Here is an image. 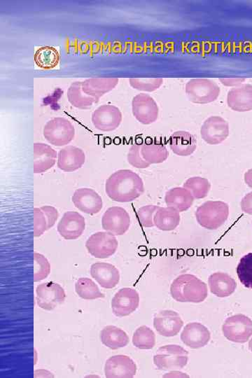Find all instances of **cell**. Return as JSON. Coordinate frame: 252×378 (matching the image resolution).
I'll use <instances>...</instances> for the list:
<instances>
[{"label":"cell","mask_w":252,"mask_h":378,"mask_svg":"<svg viewBox=\"0 0 252 378\" xmlns=\"http://www.w3.org/2000/svg\"><path fill=\"white\" fill-rule=\"evenodd\" d=\"M141 154L144 160L150 165L162 163L169 156L166 147L162 143L156 142L142 144Z\"/></svg>","instance_id":"obj_31"},{"label":"cell","mask_w":252,"mask_h":378,"mask_svg":"<svg viewBox=\"0 0 252 378\" xmlns=\"http://www.w3.org/2000/svg\"><path fill=\"white\" fill-rule=\"evenodd\" d=\"M224 336L230 341L246 343L252 336V321L244 315H235L226 320L222 326Z\"/></svg>","instance_id":"obj_7"},{"label":"cell","mask_w":252,"mask_h":378,"mask_svg":"<svg viewBox=\"0 0 252 378\" xmlns=\"http://www.w3.org/2000/svg\"><path fill=\"white\" fill-rule=\"evenodd\" d=\"M137 372V365L129 356L115 355L109 358L105 365L106 377L108 378H132Z\"/></svg>","instance_id":"obj_17"},{"label":"cell","mask_w":252,"mask_h":378,"mask_svg":"<svg viewBox=\"0 0 252 378\" xmlns=\"http://www.w3.org/2000/svg\"><path fill=\"white\" fill-rule=\"evenodd\" d=\"M229 133L228 123L217 116L210 117L206 120L201 129L202 138L211 145L222 143L227 139Z\"/></svg>","instance_id":"obj_15"},{"label":"cell","mask_w":252,"mask_h":378,"mask_svg":"<svg viewBox=\"0 0 252 378\" xmlns=\"http://www.w3.org/2000/svg\"><path fill=\"white\" fill-rule=\"evenodd\" d=\"M86 161L84 151L74 146H67L62 149L58 155V167L66 172H72L80 169Z\"/></svg>","instance_id":"obj_22"},{"label":"cell","mask_w":252,"mask_h":378,"mask_svg":"<svg viewBox=\"0 0 252 378\" xmlns=\"http://www.w3.org/2000/svg\"><path fill=\"white\" fill-rule=\"evenodd\" d=\"M186 93L189 100L195 104H208L215 101L220 94V88L213 81L198 78L188 81Z\"/></svg>","instance_id":"obj_5"},{"label":"cell","mask_w":252,"mask_h":378,"mask_svg":"<svg viewBox=\"0 0 252 378\" xmlns=\"http://www.w3.org/2000/svg\"><path fill=\"white\" fill-rule=\"evenodd\" d=\"M103 229L114 236H123L131 227V217L128 212L121 207H112L103 215Z\"/></svg>","instance_id":"obj_13"},{"label":"cell","mask_w":252,"mask_h":378,"mask_svg":"<svg viewBox=\"0 0 252 378\" xmlns=\"http://www.w3.org/2000/svg\"><path fill=\"white\" fill-rule=\"evenodd\" d=\"M75 292L76 295L84 300H96L105 298L96 284L87 277L79 278L75 283Z\"/></svg>","instance_id":"obj_32"},{"label":"cell","mask_w":252,"mask_h":378,"mask_svg":"<svg viewBox=\"0 0 252 378\" xmlns=\"http://www.w3.org/2000/svg\"><path fill=\"white\" fill-rule=\"evenodd\" d=\"M184 322L180 315L174 311H160L155 315L153 327L159 335L164 337H174L180 332Z\"/></svg>","instance_id":"obj_14"},{"label":"cell","mask_w":252,"mask_h":378,"mask_svg":"<svg viewBox=\"0 0 252 378\" xmlns=\"http://www.w3.org/2000/svg\"><path fill=\"white\" fill-rule=\"evenodd\" d=\"M244 179L246 184L252 188V168L245 172Z\"/></svg>","instance_id":"obj_45"},{"label":"cell","mask_w":252,"mask_h":378,"mask_svg":"<svg viewBox=\"0 0 252 378\" xmlns=\"http://www.w3.org/2000/svg\"><path fill=\"white\" fill-rule=\"evenodd\" d=\"M140 295L131 288L121 289L112 300L113 313L118 318H124L133 313L139 307Z\"/></svg>","instance_id":"obj_16"},{"label":"cell","mask_w":252,"mask_h":378,"mask_svg":"<svg viewBox=\"0 0 252 378\" xmlns=\"http://www.w3.org/2000/svg\"><path fill=\"white\" fill-rule=\"evenodd\" d=\"M180 213L176 210L167 207L160 208L154 215L155 227L162 231H171L177 229L181 221Z\"/></svg>","instance_id":"obj_28"},{"label":"cell","mask_w":252,"mask_h":378,"mask_svg":"<svg viewBox=\"0 0 252 378\" xmlns=\"http://www.w3.org/2000/svg\"><path fill=\"white\" fill-rule=\"evenodd\" d=\"M72 201L78 211L90 215L99 213L103 208L101 197L92 188L77 189L72 196Z\"/></svg>","instance_id":"obj_11"},{"label":"cell","mask_w":252,"mask_h":378,"mask_svg":"<svg viewBox=\"0 0 252 378\" xmlns=\"http://www.w3.org/2000/svg\"><path fill=\"white\" fill-rule=\"evenodd\" d=\"M198 223L204 229L217 230L222 227L229 216V206L222 202H207L196 212Z\"/></svg>","instance_id":"obj_3"},{"label":"cell","mask_w":252,"mask_h":378,"mask_svg":"<svg viewBox=\"0 0 252 378\" xmlns=\"http://www.w3.org/2000/svg\"><path fill=\"white\" fill-rule=\"evenodd\" d=\"M34 281L37 282L46 279L50 274L51 265L48 259L42 254L34 253Z\"/></svg>","instance_id":"obj_38"},{"label":"cell","mask_w":252,"mask_h":378,"mask_svg":"<svg viewBox=\"0 0 252 378\" xmlns=\"http://www.w3.org/2000/svg\"><path fill=\"white\" fill-rule=\"evenodd\" d=\"M141 147L142 145H133L128 151L127 159L129 164L132 166L139 169H144L149 167L150 164L142 158Z\"/></svg>","instance_id":"obj_40"},{"label":"cell","mask_w":252,"mask_h":378,"mask_svg":"<svg viewBox=\"0 0 252 378\" xmlns=\"http://www.w3.org/2000/svg\"><path fill=\"white\" fill-rule=\"evenodd\" d=\"M153 360L160 370L183 369L188 363L189 352L178 345H164L158 349Z\"/></svg>","instance_id":"obj_4"},{"label":"cell","mask_w":252,"mask_h":378,"mask_svg":"<svg viewBox=\"0 0 252 378\" xmlns=\"http://www.w3.org/2000/svg\"><path fill=\"white\" fill-rule=\"evenodd\" d=\"M67 96L69 104L79 110L90 109L94 104L99 102L83 91L82 81L72 83L67 90Z\"/></svg>","instance_id":"obj_29"},{"label":"cell","mask_w":252,"mask_h":378,"mask_svg":"<svg viewBox=\"0 0 252 378\" xmlns=\"http://www.w3.org/2000/svg\"><path fill=\"white\" fill-rule=\"evenodd\" d=\"M251 224H252V220H251Z\"/></svg>","instance_id":"obj_47"},{"label":"cell","mask_w":252,"mask_h":378,"mask_svg":"<svg viewBox=\"0 0 252 378\" xmlns=\"http://www.w3.org/2000/svg\"><path fill=\"white\" fill-rule=\"evenodd\" d=\"M208 284L212 294L219 298L231 296L237 288L235 280L225 272H215L208 279Z\"/></svg>","instance_id":"obj_24"},{"label":"cell","mask_w":252,"mask_h":378,"mask_svg":"<svg viewBox=\"0 0 252 378\" xmlns=\"http://www.w3.org/2000/svg\"><path fill=\"white\" fill-rule=\"evenodd\" d=\"M102 343L111 350L125 347L129 343V337L121 329L115 326H107L101 332Z\"/></svg>","instance_id":"obj_30"},{"label":"cell","mask_w":252,"mask_h":378,"mask_svg":"<svg viewBox=\"0 0 252 378\" xmlns=\"http://www.w3.org/2000/svg\"><path fill=\"white\" fill-rule=\"evenodd\" d=\"M159 207L156 206H146L140 208L137 213L138 221L144 228L153 227V217Z\"/></svg>","instance_id":"obj_39"},{"label":"cell","mask_w":252,"mask_h":378,"mask_svg":"<svg viewBox=\"0 0 252 378\" xmlns=\"http://www.w3.org/2000/svg\"><path fill=\"white\" fill-rule=\"evenodd\" d=\"M106 192L114 202L129 203L144 193V185L137 173L131 170H119L107 179Z\"/></svg>","instance_id":"obj_1"},{"label":"cell","mask_w":252,"mask_h":378,"mask_svg":"<svg viewBox=\"0 0 252 378\" xmlns=\"http://www.w3.org/2000/svg\"><path fill=\"white\" fill-rule=\"evenodd\" d=\"M130 85L137 90L153 92L163 83L162 78H131Z\"/></svg>","instance_id":"obj_37"},{"label":"cell","mask_w":252,"mask_h":378,"mask_svg":"<svg viewBox=\"0 0 252 378\" xmlns=\"http://www.w3.org/2000/svg\"><path fill=\"white\" fill-rule=\"evenodd\" d=\"M41 210L43 211L47 217L48 222V230H49L56 224L59 217L58 211L56 210V208L49 206H42Z\"/></svg>","instance_id":"obj_42"},{"label":"cell","mask_w":252,"mask_h":378,"mask_svg":"<svg viewBox=\"0 0 252 378\" xmlns=\"http://www.w3.org/2000/svg\"><path fill=\"white\" fill-rule=\"evenodd\" d=\"M241 209L244 213L252 215V192L247 194L241 201Z\"/></svg>","instance_id":"obj_43"},{"label":"cell","mask_w":252,"mask_h":378,"mask_svg":"<svg viewBox=\"0 0 252 378\" xmlns=\"http://www.w3.org/2000/svg\"><path fill=\"white\" fill-rule=\"evenodd\" d=\"M183 187L188 189L195 199L200 200L208 197L210 191L211 183L205 178L193 176L185 182Z\"/></svg>","instance_id":"obj_34"},{"label":"cell","mask_w":252,"mask_h":378,"mask_svg":"<svg viewBox=\"0 0 252 378\" xmlns=\"http://www.w3.org/2000/svg\"><path fill=\"white\" fill-rule=\"evenodd\" d=\"M133 344L140 350H151L156 345V335L149 327L142 326L135 331Z\"/></svg>","instance_id":"obj_35"},{"label":"cell","mask_w":252,"mask_h":378,"mask_svg":"<svg viewBox=\"0 0 252 378\" xmlns=\"http://www.w3.org/2000/svg\"><path fill=\"white\" fill-rule=\"evenodd\" d=\"M227 104L233 111L249 112L252 110V85L243 84L232 88L228 93Z\"/></svg>","instance_id":"obj_20"},{"label":"cell","mask_w":252,"mask_h":378,"mask_svg":"<svg viewBox=\"0 0 252 378\" xmlns=\"http://www.w3.org/2000/svg\"><path fill=\"white\" fill-rule=\"evenodd\" d=\"M92 277L101 288L107 290L115 288L120 281V272L112 264L97 262L91 267Z\"/></svg>","instance_id":"obj_19"},{"label":"cell","mask_w":252,"mask_h":378,"mask_svg":"<svg viewBox=\"0 0 252 378\" xmlns=\"http://www.w3.org/2000/svg\"><path fill=\"white\" fill-rule=\"evenodd\" d=\"M249 349L251 351V352L252 353V338L249 342Z\"/></svg>","instance_id":"obj_46"},{"label":"cell","mask_w":252,"mask_h":378,"mask_svg":"<svg viewBox=\"0 0 252 378\" xmlns=\"http://www.w3.org/2000/svg\"><path fill=\"white\" fill-rule=\"evenodd\" d=\"M119 247L115 236L109 232H98L87 240L86 247L89 253L96 258L105 259L114 255Z\"/></svg>","instance_id":"obj_8"},{"label":"cell","mask_w":252,"mask_h":378,"mask_svg":"<svg viewBox=\"0 0 252 378\" xmlns=\"http://www.w3.org/2000/svg\"><path fill=\"white\" fill-rule=\"evenodd\" d=\"M86 228L84 217L76 212H67L64 214L58 224V232L64 239L76 240Z\"/></svg>","instance_id":"obj_18"},{"label":"cell","mask_w":252,"mask_h":378,"mask_svg":"<svg viewBox=\"0 0 252 378\" xmlns=\"http://www.w3.org/2000/svg\"><path fill=\"white\" fill-rule=\"evenodd\" d=\"M123 120L122 113L116 106L104 105L99 107L92 115L94 127L101 131L112 132L117 130Z\"/></svg>","instance_id":"obj_12"},{"label":"cell","mask_w":252,"mask_h":378,"mask_svg":"<svg viewBox=\"0 0 252 378\" xmlns=\"http://www.w3.org/2000/svg\"><path fill=\"white\" fill-rule=\"evenodd\" d=\"M211 338L208 329L201 323L188 324L181 334L184 344L192 349H199L206 346Z\"/></svg>","instance_id":"obj_21"},{"label":"cell","mask_w":252,"mask_h":378,"mask_svg":"<svg viewBox=\"0 0 252 378\" xmlns=\"http://www.w3.org/2000/svg\"><path fill=\"white\" fill-rule=\"evenodd\" d=\"M132 111L135 118L142 124L150 125L157 121L159 108L148 94L140 93L132 101Z\"/></svg>","instance_id":"obj_10"},{"label":"cell","mask_w":252,"mask_h":378,"mask_svg":"<svg viewBox=\"0 0 252 378\" xmlns=\"http://www.w3.org/2000/svg\"><path fill=\"white\" fill-rule=\"evenodd\" d=\"M60 54L52 47H43L35 53V62L36 65L44 69L55 68L59 63Z\"/></svg>","instance_id":"obj_33"},{"label":"cell","mask_w":252,"mask_h":378,"mask_svg":"<svg viewBox=\"0 0 252 378\" xmlns=\"http://www.w3.org/2000/svg\"><path fill=\"white\" fill-rule=\"evenodd\" d=\"M169 145L171 150L178 156H191L196 149L197 141L192 133L187 131L175 132L170 138Z\"/></svg>","instance_id":"obj_27"},{"label":"cell","mask_w":252,"mask_h":378,"mask_svg":"<svg viewBox=\"0 0 252 378\" xmlns=\"http://www.w3.org/2000/svg\"><path fill=\"white\" fill-rule=\"evenodd\" d=\"M237 274L242 285L252 290V253L241 258L237 267Z\"/></svg>","instance_id":"obj_36"},{"label":"cell","mask_w":252,"mask_h":378,"mask_svg":"<svg viewBox=\"0 0 252 378\" xmlns=\"http://www.w3.org/2000/svg\"><path fill=\"white\" fill-rule=\"evenodd\" d=\"M34 214V237L42 236L48 231V222L47 217L41 208H35Z\"/></svg>","instance_id":"obj_41"},{"label":"cell","mask_w":252,"mask_h":378,"mask_svg":"<svg viewBox=\"0 0 252 378\" xmlns=\"http://www.w3.org/2000/svg\"><path fill=\"white\" fill-rule=\"evenodd\" d=\"M43 134L51 145L62 147L69 144L74 140L75 129L69 120L57 117L47 123L44 127Z\"/></svg>","instance_id":"obj_6"},{"label":"cell","mask_w":252,"mask_h":378,"mask_svg":"<svg viewBox=\"0 0 252 378\" xmlns=\"http://www.w3.org/2000/svg\"><path fill=\"white\" fill-rule=\"evenodd\" d=\"M36 295L37 306L48 311L63 304L66 298L64 289L54 281L41 284L36 289Z\"/></svg>","instance_id":"obj_9"},{"label":"cell","mask_w":252,"mask_h":378,"mask_svg":"<svg viewBox=\"0 0 252 378\" xmlns=\"http://www.w3.org/2000/svg\"><path fill=\"white\" fill-rule=\"evenodd\" d=\"M115 77L91 78L82 81V89L88 96L98 101L106 93L112 91L119 83Z\"/></svg>","instance_id":"obj_23"},{"label":"cell","mask_w":252,"mask_h":378,"mask_svg":"<svg viewBox=\"0 0 252 378\" xmlns=\"http://www.w3.org/2000/svg\"><path fill=\"white\" fill-rule=\"evenodd\" d=\"M58 158L56 151L44 143L34 144V172L40 174L52 168Z\"/></svg>","instance_id":"obj_26"},{"label":"cell","mask_w":252,"mask_h":378,"mask_svg":"<svg viewBox=\"0 0 252 378\" xmlns=\"http://www.w3.org/2000/svg\"><path fill=\"white\" fill-rule=\"evenodd\" d=\"M192 194L185 187H175L167 191L165 202L167 207L174 208L179 213L188 211L194 202Z\"/></svg>","instance_id":"obj_25"},{"label":"cell","mask_w":252,"mask_h":378,"mask_svg":"<svg viewBox=\"0 0 252 378\" xmlns=\"http://www.w3.org/2000/svg\"><path fill=\"white\" fill-rule=\"evenodd\" d=\"M221 82L223 85H227V86H232V85H237L240 83L244 82L245 81V79H240V78H224L220 79Z\"/></svg>","instance_id":"obj_44"},{"label":"cell","mask_w":252,"mask_h":378,"mask_svg":"<svg viewBox=\"0 0 252 378\" xmlns=\"http://www.w3.org/2000/svg\"><path fill=\"white\" fill-rule=\"evenodd\" d=\"M171 295L178 302L199 304L208 298V286L196 276L183 274L172 282Z\"/></svg>","instance_id":"obj_2"}]
</instances>
